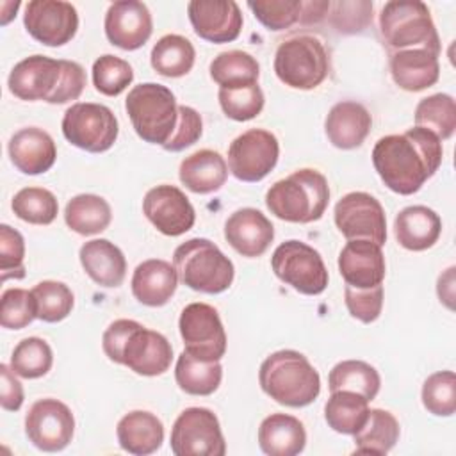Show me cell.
Returning <instances> with one entry per match:
<instances>
[{
  "label": "cell",
  "mask_w": 456,
  "mask_h": 456,
  "mask_svg": "<svg viewBox=\"0 0 456 456\" xmlns=\"http://www.w3.org/2000/svg\"><path fill=\"white\" fill-rule=\"evenodd\" d=\"M369 401L351 390H335L324 404L328 426L342 435H354L369 417Z\"/></svg>",
  "instance_id": "cell-35"
},
{
  "label": "cell",
  "mask_w": 456,
  "mask_h": 456,
  "mask_svg": "<svg viewBox=\"0 0 456 456\" xmlns=\"http://www.w3.org/2000/svg\"><path fill=\"white\" fill-rule=\"evenodd\" d=\"M388 66L394 82L408 93L424 91L435 86L440 77L438 55L424 48L390 52Z\"/></svg>",
  "instance_id": "cell-24"
},
{
  "label": "cell",
  "mask_w": 456,
  "mask_h": 456,
  "mask_svg": "<svg viewBox=\"0 0 456 456\" xmlns=\"http://www.w3.org/2000/svg\"><path fill=\"white\" fill-rule=\"evenodd\" d=\"M134 80L132 66L116 55L105 53L93 64V84L105 96L121 94Z\"/></svg>",
  "instance_id": "cell-45"
},
{
  "label": "cell",
  "mask_w": 456,
  "mask_h": 456,
  "mask_svg": "<svg viewBox=\"0 0 456 456\" xmlns=\"http://www.w3.org/2000/svg\"><path fill=\"white\" fill-rule=\"evenodd\" d=\"M196 59V50L192 43L180 34L162 36L151 48L150 62L151 68L167 78H178L187 75Z\"/></svg>",
  "instance_id": "cell-34"
},
{
  "label": "cell",
  "mask_w": 456,
  "mask_h": 456,
  "mask_svg": "<svg viewBox=\"0 0 456 456\" xmlns=\"http://www.w3.org/2000/svg\"><path fill=\"white\" fill-rule=\"evenodd\" d=\"M226 242L242 256H262L274 239L273 223L256 208L235 210L224 223Z\"/></svg>",
  "instance_id": "cell-22"
},
{
  "label": "cell",
  "mask_w": 456,
  "mask_h": 456,
  "mask_svg": "<svg viewBox=\"0 0 456 456\" xmlns=\"http://www.w3.org/2000/svg\"><path fill=\"white\" fill-rule=\"evenodd\" d=\"M9 159L25 175L46 173L57 159V148L48 132L37 126H25L12 134L7 144Z\"/></svg>",
  "instance_id": "cell-23"
},
{
  "label": "cell",
  "mask_w": 456,
  "mask_h": 456,
  "mask_svg": "<svg viewBox=\"0 0 456 456\" xmlns=\"http://www.w3.org/2000/svg\"><path fill=\"white\" fill-rule=\"evenodd\" d=\"M7 86L20 100H45L59 105L78 100L86 87V71L75 61L36 53L14 64Z\"/></svg>",
  "instance_id": "cell-2"
},
{
  "label": "cell",
  "mask_w": 456,
  "mask_h": 456,
  "mask_svg": "<svg viewBox=\"0 0 456 456\" xmlns=\"http://www.w3.org/2000/svg\"><path fill=\"white\" fill-rule=\"evenodd\" d=\"M454 267H449L444 274L438 276V283H436V292H438V297L440 301L449 308L452 310L454 305Z\"/></svg>",
  "instance_id": "cell-54"
},
{
  "label": "cell",
  "mask_w": 456,
  "mask_h": 456,
  "mask_svg": "<svg viewBox=\"0 0 456 456\" xmlns=\"http://www.w3.org/2000/svg\"><path fill=\"white\" fill-rule=\"evenodd\" d=\"M258 383L278 404L303 408L321 394V376L308 358L294 349L271 353L260 365Z\"/></svg>",
  "instance_id": "cell-4"
},
{
  "label": "cell",
  "mask_w": 456,
  "mask_h": 456,
  "mask_svg": "<svg viewBox=\"0 0 456 456\" xmlns=\"http://www.w3.org/2000/svg\"><path fill=\"white\" fill-rule=\"evenodd\" d=\"M338 271L349 287L372 289L381 285L387 273L381 246L367 239L347 240L338 255Z\"/></svg>",
  "instance_id": "cell-21"
},
{
  "label": "cell",
  "mask_w": 456,
  "mask_h": 456,
  "mask_svg": "<svg viewBox=\"0 0 456 456\" xmlns=\"http://www.w3.org/2000/svg\"><path fill=\"white\" fill-rule=\"evenodd\" d=\"M442 157V141L422 126L385 135L372 148L376 173L390 191L401 196L417 192L438 171Z\"/></svg>",
  "instance_id": "cell-1"
},
{
  "label": "cell",
  "mask_w": 456,
  "mask_h": 456,
  "mask_svg": "<svg viewBox=\"0 0 456 456\" xmlns=\"http://www.w3.org/2000/svg\"><path fill=\"white\" fill-rule=\"evenodd\" d=\"M330 392L351 390L372 401L381 387L379 372L367 362L362 360H342L338 362L328 376Z\"/></svg>",
  "instance_id": "cell-37"
},
{
  "label": "cell",
  "mask_w": 456,
  "mask_h": 456,
  "mask_svg": "<svg viewBox=\"0 0 456 456\" xmlns=\"http://www.w3.org/2000/svg\"><path fill=\"white\" fill-rule=\"evenodd\" d=\"M132 294L146 306L166 305L178 287V273L175 265L162 258L141 262L132 274Z\"/></svg>",
  "instance_id": "cell-26"
},
{
  "label": "cell",
  "mask_w": 456,
  "mask_h": 456,
  "mask_svg": "<svg viewBox=\"0 0 456 456\" xmlns=\"http://www.w3.org/2000/svg\"><path fill=\"white\" fill-rule=\"evenodd\" d=\"M180 182L196 194L219 191L228 178V164L214 150H198L180 162Z\"/></svg>",
  "instance_id": "cell-31"
},
{
  "label": "cell",
  "mask_w": 456,
  "mask_h": 456,
  "mask_svg": "<svg viewBox=\"0 0 456 456\" xmlns=\"http://www.w3.org/2000/svg\"><path fill=\"white\" fill-rule=\"evenodd\" d=\"M103 27L110 45L130 52L141 48L150 39L153 20L146 4L137 0H119L109 5Z\"/></svg>",
  "instance_id": "cell-20"
},
{
  "label": "cell",
  "mask_w": 456,
  "mask_h": 456,
  "mask_svg": "<svg viewBox=\"0 0 456 456\" xmlns=\"http://www.w3.org/2000/svg\"><path fill=\"white\" fill-rule=\"evenodd\" d=\"M116 436L123 451L146 456L160 449L164 442V424L151 411L134 410L119 419Z\"/></svg>",
  "instance_id": "cell-29"
},
{
  "label": "cell",
  "mask_w": 456,
  "mask_h": 456,
  "mask_svg": "<svg viewBox=\"0 0 456 456\" xmlns=\"http://www.w3.org/2000/svg\"><path fill=\"white\" fill-rule=\"evenodd\" d=\"M175 379L185 394L210 395L221 385L223 367L219 362H201L182 351L175 365Z\"/></svg>",
  "instance_id": "cell-36"
},
{
  "label": "cell",
  "mask_w": 456,
  "mask_h": 456,
  "mask_svg": "<svg viewBox=\"0 0 456 456\" xmlns=\"http://www.w3.org/2000/svg\"><path fill=\"white\" fill-rule=\"evenodd\" d=\"M344 301L354 319L370 324L379 317L383 308V285L372 289H354L346 285Z\"/></svg>",
  "instance_id": "cell-50"
},
{
  "label": "cell",
  "mask_w": 456,
  "mask_h": 456,
  "mask_svg": "<svg viewBox=\"0 0 456 456\" xmlns=\"http://www.w3.org/2000/svg\"><path fill=\"white\" fill-rule=\"evenodd\" d=\"M331 2H303L299 25H315L328 16Z\"/></svg>",
  "instance_id": "cell-53"
},
{
  "label": "cell",
  "mask_w": 456,
  "mask_h": 456,
  "mask_svg": "<svg viewBox=\"0 0 456 456\" xmlns=\"http://www.w3.org/2000/svg\"><path fill=\"white\" fill-rule=\"evenodd\" d=\"M330 25L340 34H358L372 23V2H333L330 4Z\"/></svg>",
  "instance_id": "cell-48"
},
{
  "label": "cell",
  "mask_w": 456,
  "mask_h": 456,
  "mask_svg": "<svg viewBox=\"0 0 456 456\" xmlns=\"http://www.w3.org/2000/svg\"><path fill=\"white\" fill-rule=\"evenodd\" d=\"M75 433V417L59 399L36 401L25 415V435L34 447L57 452L69 445Z\"/></svg>",
  "instance_id": "cell-16"
},
{
  "label": "cell",
  "mask_w": 456,
  "mask_h": 456,
  "mask_svg": "<svg viewBox=\"0 0 456 456\" xmlns=\"http://www.w3.org/2000/svg\"><path fill=\"white\" fill-rule=\"evenodd\" d=\"M171 451L175 456H224L226 444L219 419L208 408H185L171 429Z\"/></svg>",
  "instance_id": "cell-12"
},
{
  "label": "cell",
  "mask_w": 456,
  "mask_h": 456,
  "mask_svg": "<svg viewBox=\"0 0 456 456\" xmlns=\"http://www.w3.org/2000/svg\"><path fill=\"white\" fill-rule=\"evenodd\" d=\"M379 34L390 52L424 48L442 52L440 37L428 5L420 0H392L379 12Z\"/></svg>",
  "instance_id": "cell-6"
},
{
  "label": "cell",
  "mask_w": 456,
  "mask_h": 456,
  "mask_svg": "<svg viewBox=\"0 0 456 456\" xmlns=\"http://www.w3.org/2000/svg\"><path fill=\"white\" fill-rule=\"evenodd\" d=\"M126 114L135 134L150 142L164 146L178 123V105L169 87L155 82L134 86L125 100Z\"/></svg>",
  "instance_id": "cell-8"
},
{
  "label": "cell",
  "mask_w": 456,
  "mask_h": 456,
  "mask_svg": "<svg viewBox=\"0 0 456 456\" xmlns=\"http://www.w3.org/2000/svg\"><path fill=\"white\" fill-rule=\"evenodd\" d=\"M61 126L68 142L89 153L110 150L119 132L114 112L93 102H77L68 107Z\"/></svg>",
  "instance_id": "cell-11"
},
{
  "label": "cell",
  "mask_w": 456,
  "mask_h": 456,
  "mask_svg": "<svg viewBox=\"0 0 456 456\" xmlns=\"http://www.w3.org/2000/svg\"><path fill=\"white\" fill-rule=\"evenodd\" d=\"M183 351L201 362H219L226 353V333L217 310L207 303L187 305L178 319Z\"/></svg>",
  "instance_id": "cell-13"
},
{
  "label": "cell",
  "mask_w": 456,
  "mask_h": 456,
  "mask_svg": "<svg viewBox=\"0 0 456 456\" xmlns=\"http://www.w3.org/2000/svg\"><path fill=\"white\" fill-rule=\"evenodd\" d=\"M278 157V139L264 128H249L228 146V167L240 182H260L274 169Z\"/></svg>",
  "instance_id": "cell-14"
},
{
  "label": "cell",
  "mask_w": 456,
  "mask_h": 456,
  "mask_svg": "<svg viewBox=\"0 0 456 456\" xmlns=\"http://www.w3.org/2000/svg\"><path fill=\"white\" fill-rule=\"evenodd\" d=\"M146 219L164 235L178 237L194 226L196 212L189 198L175 185L151 187L142 200Z\"/></svg>",
  "instance_id": "cell-18"
},
{
  "label": "cell",
  "mask_w": 456,
  "mask_h": 456,
  "mask_svg": "<svg viewBox=\"0 0 456 456\" xmlns=\"http://www.w3.org/2000/svg\"><path fill=\"white\" fill-rule=\"evenodd\" d=\"M210 77L219 87H240L256 84L260 66L256 59L242 50L221 52L210 62Z\"/></svg>",
  "instance_id": "cell-38"
},
{
  "label": "cell",
  "mask_w": 456,
  "mask_h": 456,
  "mask_svg": "<svg viewBox=\"0 0 456 456\" xmlns=\"http://www.w3.org/2000/svg\"><path fill=\"white\" fill-rule=\"evenodd\" d=\"M258 445L267 456H296L306 445V431L299 419L271 413L260 422Z\"/></svg>",
  "instance_id": "cell-30"
},
{
  "label": "cell",
  "mask_w": 456,
  "mask_h": 456,
  "mask_svg": "<svg viewBox=\"0 0 456 456\" xmlns=\"http://www.w3.org/2000/svg\"><path fill=\"white\" fill-rule=\"evenodd\" d=\"M30 292L36 301V315L45 322H59L73 310V292L62 281L43 280Z\"/></svg>",
  "instance_id": "cell-42"
},
{
  "label": "cell",
  "mask_w": 456,
  "mask_h": 456,
  "mask_svg": "<svg viewBox=\"0 0 456 456\" xmlns=\"http://www.w3.org/2000/svg\"><path fill=\"white\" fill-rule=\"evenodd\" d=\"M219 105L226 118L233 121H249L264 109V91L258 82L240 87H219Z\"/></svg>",
  "instance_id": "cell-43"
},
{
  "label": "cell",
  "mask_w": 456,
  "mask_h": 456,
  "mask_svg": "<svg viewBox=\"0 0 456 456\" xmlns=\"http://www.w3.org/2000/svg\"><path fill=\"white\" fill-rule=\"evenodd\" d=\"M25 240L23 235L9 224L0 226V280L25 278Z\"/></svg>",
  "instance_id": "cell-49"
},
{
  "label": "cell",
  "mask_w": 456,
  "mask_h": 456,
  "mask_svg": "<svg viewBox=\"0 0 456 456\" xmlns=\"http://www.w3.org/2000/svg\"><path fill=\"white\" fill-rule=\"evenodd\" d=\"M86 274L105 289H116L126 276V258L123 251L107 239H93L78 251Z\"/></svg>",
  "instance_id": "cell-27"
},
{
  "label": "cell",
  "mask_w": 456,
  "mask_h": 456,
  "mask_svg": "<svg viewBox=\"0 0 456 456\" xmlns=\"http://www.w3.org/2000/svg\"><path fill=\"white\" fill-rule=\"evenodd\" d=\"M274 73L292 89H315L330 73L328 50L315 36H292L285 39L274 53Z\"/></svg>",
  "instance_id": "cell-9"
},
{
  "label": "cell",
  "mask_w": 456,
  "mask_h": 456,
  "mask_svg": "<svg viewBox=\"0 0 456 456\" xmlns=\"http://www.w3.org/2000/svg\"><path fill=\"white\" fill-rule=\"evenodd\" d=\"M394 233L404 249L424 251L438 240L442 233V219L426 205L404 207L394 219Z\"/></svg>",
  "instance_id": "cell-28"
},
{
  "label": "cell",
  "mask_w": 456,
  "mask_h": 456,
  "mask_svg": "<svg viewBox=\"0 0 456 456\" xmlns=\"http://www.w3.org/2000/svg\"><path fill=\"white\" fill-rule=\"evenodd\" d=\"M178 280L203 294H221L230 289L235 267L232 260L208 239H189L173 253Z\"/></svg>",
  "instance_id": "cell-7"
},
{
  "label": "cell",
  "mask_w": 456,
  "mask_h": 456,
  "mask_svg": "<svg viewBox=\"0 0 456 456\" xmlns=\"http://www.w3.org/2000/svg\"><path fill=\"white\" fill-rule=\"evenodd\" d=\"M422 404L436 417H451L456 411V376L452 370H438L422 385Z\"/></svg>",
  "instance_id": "cell-44"
},
{
  "label": "cell",
  "mask_w": 456,
  "mask_h": 456,
  "mask_svg": "<svg viewBox=\"0 0 456 456\" xmlns=\"http://www.w3.org/2000/svg\"><path fill=\"white\" fill-rule=\"evenodd\" d=\"M372 126L370 112L358 102L344 100L335 103L324 121L328 141L340 150L358 148Z\"/></svg>",
  "instance_id": "cell-25"
},
{
  "label": "cell",
  "mask_w": 456,
  "mask_h": 456,
  "mask_svg": "<svg viewBox=\"0 0 456 456\" xmlns=\"http://www.w3.org/2000/svg\"><path fill=\"white\" fill-rule=\"evenodd\" d=\"M271 267L278 280L305 296H319L328 287V269L317 249L303 240L281 242L273 256Z\"/></svg>",
  "instance_id": "cell-10"
},
{
  "label": "cell",
  "mask_w": 456,
  "mask_h": 456,
  "mask_svg": "<svg viewBox=\"0 0 456 456\" xmlns=\"http://www.w3.org/2000/svg\"><path fill=\"white\" fill-rule=\"evenodd\" d=\"M11 208L14 216L25 223L50 224L57 217L59 203L55 194L48 189L23 187L14 194Z\"/></svg>",
  "instance_id": "cell-41"
},
{
  "label": "cell",
  "mask_w": 456,
  "mask_h": 456,
  "mask_svg": "<svg viewBox=\"0 0 456 456\" xmlns=\"http://www.w3.org/2000/svg\"><path fill=\"white\" fill-rule=\"evenodd\" d=\"M0 378H2V385H0V404L4 410L7 411H18L23 404V387L18 381L14 370L11 369V365L2 363L0 365Z\"/></svg>",
  "instance_id": "cell-52"
},
{
  "label": "cell",
  "mask_w": 456,
  "mask_h": 456,
  "mask_svg": "<svg viewBox=\"0 0 456 456\" xmlns=\"http://www.w3.org/2000/svg\"><path fill=\"white\" fill-rule=\"evenodd\" d=\"M64 221L68 228L78 235H96L110 224L112 210L102 196L77 194L66 203Z\"/></svg>",
  "instance_id": "cell-33"
},
{
  "label": "cell",
  "mask_w": 456,
  "mask_h": 456,
  "mask_svg": "<svg viewBox=\"0 0 456 456\" xmlns=\"http://www.w3.org/2000/svg\"><path fill=\"white\" fill-rule=\"evenodd\" d=\"M397 419L381 408H370L365 424L353 435L354 454H387L399 440Z\"/></svg>",
  "instance_id": "cell-32"
},
{
  "label": "cell",
  "mask_w": 456,
  "mask_h": 456,
  "mask_svg": "<svg viewBox=\"0 0 456 456\" xmlns=\"http://www.w3.org/2000/svg\"><path fill=\"white\" fill-rule=\"evenodd\" d=\"M330 203V185L317 169L303 167L274 182L265 192V205L287 223H314L322 217Z\"/></svg>",
  "instance_id": "cell-5"
},
{
  "label": "cell",
  "mask_w": 456,
  "mask_h": 456,
  "mask_svg": "<svg viewBox=\"0 0 456 456\" xmlns=\"http://www.w3.org/2000/svg\"><path fill=\"white\" fill-rule=\"evenodd\" d=\"M102 347L110 362L121 363L139 376H160L173 360L167 338L134 319L110 322L103 331Z\"/></svg>",
  "instance_id": "cell-3"
},
{
  "label": "cell",
  "mask_w": 456,
  "mask_h": 456,
  "mask_svg": "<svg viewBox=\"0 0 456 456\" xmlns=\"http://www.w3.org/2000/svg\"><path fill=\"white\" fill-rule=\"evenodd\" d=\"M187 14L194 32L216 45L235 41L242 30V12L233 0H192Z\"/></svg>",
  "instance_id": "cell-19"
},
{
  "label": "cell",
  "mask_w": 456,
  "mask_h": 456,
  "mask_svg": "<svg viewBox=\"0 0 456 456\" xmlns=\"http://www.w3.org/2000/svg\"><path fill=\"white\" fill-rule=\"evenodd\" d=\"M23 25L41 45L62 46L77 34L78 12L64 0H30L25 5Z\"/></svg>",
  "instance_id": "cell-17"
},
{
  "label": "cell",
  "mask_w": 456,
  "mask_h": 456,
  "mask_svg": "<svg viewBox=\"0 0 456 456\" xmlns=\"http://www.w3.org/2000/svg\"><path fill=\"white\" fill-rule=\"evenodd\" d=\"M203 134V121L198 110L189 105H178V123L169 137V141L162 146L166 151H182L192 146Z\"/></svg>",
  "instance_id": "cell-51"
},
{
  "label": "cell",
  "mask_w": 456,
  "mask_h": 456,
  "mask_svg": "<svg viewBox=\"0 0 456 456\" xmlns=\"http://www.w3.org/2000/svg\"><path fill=\"white\" fill-rule=\"evenodd\" d=\"M53 363V353L46 340L39 337H27L16 344L11 354V369L16 376L25 379H37L45 376Z\"/></svg>",
  "instance_id": "cell-40"
},
{
  "label": "cell",
  "mask_w": 456,
  "mask_h": 456,
  "mask_svg": "<svg viewBox=\"0 0 456 456\" xmlns=\"http://www.w3.org/2000/svg\"><path fill=\"white\" fill-rule=\"evenodd\" d=\"M415 126L433 132L440 141L452 137L456 130V103L447 93L422 98L415 107Z\"/></svg>",
  "instance_id": "cell-39"
},
{
  "label": "cell",
  "mask_w": 456,
  "mask_h": 456,
  "mask_svg": "<svg viewBox=\"0 0 456 456\" xmlns=\"http://www.w3.org/2000/svg\"><path fill=\"white\" fill-rule=\"evenodd\" d=\"M36 315V301L30 290L12 287L4 290L0 299V324L7 330H21L28 326Z\"/></svg>",
  "instance_id": "cell-47"
},
{
  "label": "cell",
  "mask_w": 456,
  "mask_h": 456,
  "mask_svg": "<svg viewBox=\"0 0 456 456\" xmlns=\"http://www.w3.org/2000/svg\"><path fill=\"white\" fill-rule=\"evenodd\" d=\"M335 224L347 239H367L379 246L387 242V217L381 203L369 192L354 191L335 205Z\"/></svg>",
  "instance_id": "cell-15"
},
{
  "label": "cell",
  "mask_w": 456,
  "mask_h": 456,
  "mask_svg": "<svg viewBox=\"0 0 456 456\" xmlns=\"http://www.w3.org/2000/svg\"><path fill=\"white\" fill-rule=\"evenodd\" d=\"M301 0H249L248 7L255 18L269 30L280 32L299 23Z\"/></svg>",
  "instance_id": "cell-46"
}]
</instances>
